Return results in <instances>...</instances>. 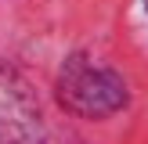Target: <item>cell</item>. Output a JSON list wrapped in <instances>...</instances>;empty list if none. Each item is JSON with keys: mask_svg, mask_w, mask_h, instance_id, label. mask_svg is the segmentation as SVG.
Returning a JSON list of instances; mask_svg holds the SVG:
<instances>
[{"mask_svg": "<svg viewBox=\"0 0 148 144\" xmlns=\"http://www.w3.org/2000/svg\"><path fill=\"white\" fill-rule=\"evenodd\" d=\"M54 94H58V105L79 119H108L127 105V83L116 76V69L98 65L83 54L62 65Z\"/></svg>", "mask_w": 148, "mask_h": 144, "instance_id": "6da1fadb", "label": "cell"}, {"mask_svg": "<svg viewBox=\"0 0 148 144\" xmlns=\"http://www.w3.org/2000/svg\"><path fill=\"white\" fill-rule=\"evenodd\" d=\"M0 144H43V122L29 86L0 65Z\"/></svg>", "mask_w": 148, "mask_h": 144, "instance_id": "7a4b0ae2", "label": "cell"}, {"mask_svg": "<svg viewBox=\"0 0 148 144\" xmlns=\"http://www.w3.org/2000/svg\"><path fill=\"white\" fill-rule=\"evenodd\" d=\"M145 11H148V0H145Z\"/></svg>", "mask_w": 148, "mask_h": 144, "instance_id": "3957f363", "label": "cell"}]
</instances>
